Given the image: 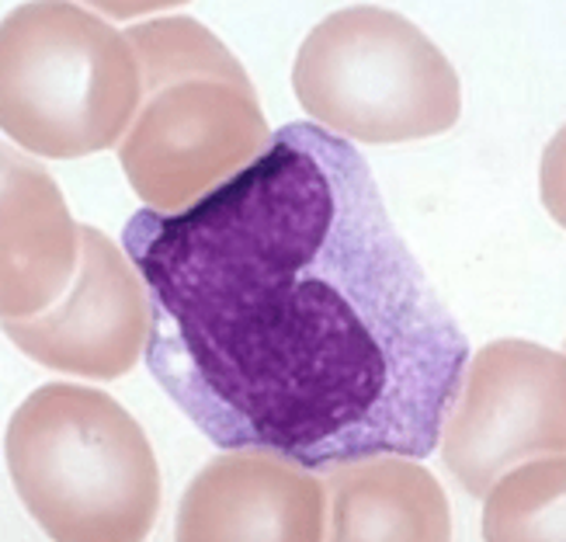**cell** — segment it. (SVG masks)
Returning a JSON list of instances; mask_svg holds the SVG:
<instances>
[{
  "instance_id": "cell-1",
  "label": "cell",
  "mask_w": 566,
  "mask_h": 542,
  "mask_svg": "<svg viewBox=\"0 0 566 542\" xmlns=\"http://www.w3.org/2000/svg\"><path fill=\"white\" fill-rule=\"evenodd\" d=\"M122 251L150 295L146 368L219 449L306 470L428 459L470 337L389 219L355 143L310 118Z\"/></svg>"
},
{
  "instance_id": "cell-2",
  "label": "cell",
  "mask_w": 566,
  "mask_h": 542,
  "mask_svg": "<svg viewBox=\"0 0 566 542\" xmlns=\"http://www.w3.org/2000/svg\"><path fill=\"white\" fill-rule=\"evenodd\" d=\"M143 102L118 143L133 191L154 212H181L268 150V126L243 66L191 18L126 32Z\"/></svg>"
},
{
  "instance_id": "cell-3",
  "label": "cell",
  "mask_w": 566,
  "mask_h": 542,
  "mask_svg": "<svg viewBox=\"0 0 566 542\" xmlns=\"http://www.w3.org/2000/svg\"><path fill=\"white\" fill-rule=\"evenodd\" d=\"M8 466L21 504L49 539L133 542L160 508L150 441L108 393L49 383L8 425Z\"/></svg>"
},
{
  "instance_id": "cell-4",
  "label": "cell",
  "mask_w": 566,
  "mask_h": 542,
  "mask_svg": "<svg viewBox=\"0 0 566 542\" xmlns=\"http://www.w3.org/2000/svg\"><path fill=\"white\" fill-rule=\"evenodd\" d=\"M4 133L39 157H87L122 143L143 102L126 32L77 4H24L0 42Z\"/></svg>"
},
{
  "instance_id": "cell-5",
  "label": "cell",
  "mask_w": 566,
  "mask_h": 542,
  "mask_svg": "<svg viewBox=\"0 0 566 542\" xmlns=\"http://www.w3.org/2000/svg\"><path fill=\"white\" fill-rule=\"evenodd\" d=\"M292 87L310 122L340 139L410 143L455 126L462 94L441 49L386 8H344L306 35Z\"/></svg>"
},
{
  "instance_id": "cell-6",
  "label": "cell",
  "mask_w": 566,
  "mask_h": 542,
  "mask_svg": "<svg viewBox=\"0 0 566 542\" xmlns=\"http://www.w3.org/2000/svg\"><path fill=\"white\" fill-rule=\"evenodd\" d=\"M446 462L483 498L507 470L566 449V362L532 341H494L470 362L441 421Z\"/></svg>"
},
{
  "instance_id": "cell-7",
  "label": "cell",
  "mask_w": 566,
  "mask_h": 542,
  "mask_svg": "<svg viewBox=\"0 0 566 542\" xmlns=\"http://www.w3.org/2000/svg\"><path fill=\"white\" fill-rule=\"evenodd\" d=\"M150 300L129 254L84 227V261L77 282L49 313L4 320V334L35 362L73 376L115 379L129 373L150 334Z\"/></svg>"
},
{
  "instance_id": "cell-8",
  "label": "cell",
  "mask_w": 566,
  "mask_h": 542,
  "mask_svg": "<svg viewBox=\"0 0 566 542\" xmlns=\"http://www.w3.org/2000/svg\"><path fill=\"white\" fill-rule=\"evenodd\" d=\"M327 487L272 449H227L191 480L178 539H327Z\"/></svg>"
},
{
  "instance_id": "cell-9",
  "label": "cell",
  "mask_w": 566,
  "mask_h": 542,
  "mask_svg": "<svg viewBox=\"0 0 566 542\" xmlns=\"http://www.w3.org/2000/svg\"><path fill=\"white\" fill-rule=\"evenodd\" d=\"M84 261V227L39 164L4 154V320L60 306Z\"/></svg>"
},
{
  "instance_id": "cell-10",
  "label": "cell",
  "mask_w": 566,
  "mask_h": 542,
  "mask_svg": "<svg viewBox=\"0 0 566 542\" xmlns=\"http://www.w3.org/2000/svg\"><path fill=\"white\" fill-rule=\"evenodd\" d=\"M327 539H449V504L438 480L407 456H373L327 470Z\"/></svg>"
},
{
  "instance_id": "cell-11",
  "label": "cell",
  "mask_w": 566,
  "mask_h": 542,
  "mask_svg": "<svg viewBox=\"0 0 566 542\" xmlns=\"http://www.w3.org/2000/svg\"><path fill=\"white\" fill-rule=\"evenodd\" d=\"M563 456L532 459L507 470L486 490V539H559L563 535Z\"/></svg>"
}]
</instances>
